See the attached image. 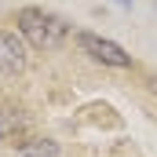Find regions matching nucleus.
Wrapping results in <instances>:
<instances>
[{
  "instance_id": "423d86ee",
  "label": "nucleus",
  "mask_w": 157,
  "mask_h": 157,
  "mask_svg": "<svg viewBox=\"0 0 157 157\" xmlns=\"http://www.w3.org/2000/svg\"><path fill=\"white\" fill-rule=\"evenodd\" d=\"M150 88H154V91H157V77H150Z\"/></svg>"
},
{
  "instance_id": "39448f33",
  "label": "nucleus",
  "mask_w": 157,
  "mask_h": 157,
  "mask_svg": "<svg viewBox=\"0 0 157 157\" xmlns=\"http://www.w3.org/2000/svg\"><path fill=\"white\" fill-rule=\"evenodd\" d=\"M22 157H62L55 139H29L22 143Z\"/></svg>"
},
{
  "instance_id": "f03ea898",
  "label": "nucleus",
  "mask_w": 157,
  "mask_h": 157,
  "mask_svg": "<svg viewBox=\"0 0 157 157\" xmlns=\"http://www.w3.org/2000/svg\"><path fill=\"white\" fill-rule=\"evenodd\" d=\"M77 44L84 48V55H91L95 62H102L110 70H132V55L121 44H113V40L95 37V33H77Z\"/></svg>"
},
{
  "instance_id": "0eeeda50",
  "label": "nucleus",
  "mask_w": 157,
  "mask_h": 157,
  "mask_svg": "<svg viewBox=\"0 0 157 157\" xmlns=\"http://www.w3.org/2000/svg\"><path fill=\"white\" fill-rule=\"evenodd\" d=\"M117 4H124V7H128V4H132V0H117Z\"/></svg>"
},
{
  "instance_id": "7ed1b4c3",
  "label": "nucleus",
  "mask_w": 157,
  "mask_h": 157,
  "mask_svg": "<svg viewBox=\"0 0 157 157\" xmlns=\"http://www.w3.org/2000/svg\"><path fill=\"white\" fill-rule=\"evenodd\" d=\"M26 70V44L18 33L11 29H0V73L11 77V73H22Z\"/></svg>"
},
{
  "instance_id": "f257e3e1",
  "label": "nucleus",
  "mask_w": 157,
  "mask_h": 157,
  "mask_svg": "<svg viewBox=\"0 0 157 157\" xmlns=\"http://www.w3.org/2000/svg\"><path fill=\"white\" fill-rule=\"evenodd\" d=\"M15 26H18V37L29 48H37V51H55V48H62V40L70 37V26L59 15L44 11V7H22L15 15Z\"/></svg>"
},
{
  "instance_id": "20e7f679",
  "label": "nucleus",
  "mask_w": 157,
  "mask_h": 157,
  "mask_svg": "<svg viewBox=\"0 0 157 157\" xmlns=\"http://www.w3.org/2000/svg\"><path fill=\"white\" fill-rule=\"evenodd\" d=\"M26 132V117L15 106H0V143H15Z\"/></svg>"
}]
</instances>
